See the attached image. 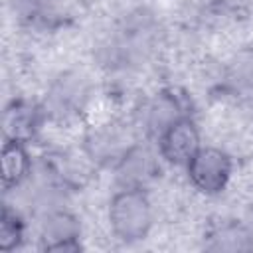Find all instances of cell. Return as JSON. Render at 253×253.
<instances>
[{
  "label": "cell",
  "instance_id": "cell-11",
  "mask_svg": "<svg viewBox=\"0 0 253 253\" xmlns=\"http://www.w3.org/2000/svg\"><path fill=\"white\" fill-rule=\"evenodd\" d=\"M231 87L247 97H253V53H241L229 67Z\"/></svg>",
  "mask_w": 253,
  "mask_h": 253
},
{
  "label": "cell",
  "instance_id": "cell-13",
  "mask_svg": "<svg viewBox=\"0 0 253 253\" xmlns=\"http://www.w3.org/2000/svg\"><path fill=\"white\" fill-rule=\"evenodd\" d=\"M215 243H213V249H221V251H239V249H247L249 243V235L237 227V225H225L221 229H217L211 237Z\"/></svg>",
  "mask_w": 253,
  "mask_h": 253
},
{
  "label": "cell",
  "instance_id": "cell-7",
  "mask_svg": "<svg viewBox=\"0 0 253 253\" xmlns=\"http://www.w3.org/2000/svg\"><path fill=\"white\" fill-rule=\"evenodd\" d=\"M154 170H156V162H154L152 152L144 146L134 144L119 160L117 176L125 188H138L140 184H144L146 180L154 176Z\"/></svg>",
  "mask_w": 253,
  "mask_h": 253
},
{
  "label": "cell",
  "instance_id": "cell-2",
  "mask_svg": "<svg viewBox=\"0 0 253 253\" xmlns=\"http://www.w3.org/2000/svg\"><path fill=\"white\" fill-rule=\"evenodd\" d=\"M190 178L194 186L206 194L219 192L231 174V162L225 152L217 148H200L196 156L188 162Z\"/></svg>",
  "mask_w": 253,
  "mask_h": 253
},
{
  "label": "cell",
  "instance_id": "cell-8",
  "mask_svg": "<svg viewBox=\"0 0 253 253\" xmlns=\"http://www.w3.org/2000/svg\"><path fill=\"white\" fill-rule=\"evenodd\" d=\"M40 125V113L28 103H12L2 115V132L6 140H28Z\"/></svg>",
  "mask_w": 253,
  "mask_h": 253
},
{
  "label": "cell",
  "instance_id": "cell-6",
  "mask_svg": "<svg viewBox=\"0 0 253 253\" xmlns=\"http://www.w3.org/2000/svg\"><path fill=\"white\" fill-rule=\"evenodd\" d=\"M42 237L43 247L49 251H73L79 247V225L65 211H49L42 223Z\"/></svg>",
  "mask_w": 253,
  "mask_h": 253
},
{
  "label": "cell",
  "instance_id": "cell-9",
  "mask_svg": "<svg viewBox=\"0 0 253 253\" xmlns=\"http://www.w3.org/2000/svg\"><path fill=\"white\" fill-rule=\"evenodd\" d=\"M28 154L18 140H6L2 146V184L6 190L16 188L28 172Z\"/></svg>",
  "mask_w": 253,
  "mask_h": 253
},
{
  "label": "cell",
  "instance_id": "cell-1",
  "mask_svg": "<svg viewBox=\"0 0 253 253\" xmlns=\"http://www.w3.org/2000/svg\"><path fill=\"white\" fill-rule=\"evenodd\" d=\"M113 231L125 241L142 239L152 223V211L146 196L138 188H125L119 192L109 210Z\"/></svg>",
  "mask_w": 253,
  "mask_h": 253
},
{
  "label": "cell",
  "instance_id": "cell-4",
  "mask_svg": "<svg viewBox=\"0 0 253 253\" xmlns=\"http://www.w3.org/2000/svg\"><path fill=\"white\" fill-rule=\"evenodd\" d=\"M162 156L174 164H188L200 150V136L192 121L180 119L170 125L160 138Z\"/></svg>",
  "mask_w": 253,
  "mask_h": 253
},
{
  "label": "cell",
  "instance_id": "cell-3",
  "mask_svg": "<svg viewBox=\"0 0 253 253\" xmlns=\"http://www.w3.org/2000/svg\"><path fill=\"white\" fill-rule=\"evenodd\" d=\"M87 101V83L81 75H61L47 91L45 109L55 119H65L83 109Z\"/></svg>",
  "mask_w": 253,
  "mask_h": 253
},
{
  "label": "cell",
  "instance_id": "cell-5",
  "mask_svg": "<svg viewBox=\"0 0 253 253\" xmlns=\"http://www.w3.org/2000/svg\"><path fill=\"white\" fill-rule=\"evenodd\" d=\"M130 142H132V136L125 126L107 125L89 134L87 152L97 162H111V160L119 162L126 154V150H130L134 146Z\"/></svg>",
  "mask_w": 253,
  "mask_h": 253
},
{
  "label": "cell",
  "instance_id": "cell-10",
  "mask_svg": "<svg viewBox=\"0 0 253 253\" xmlns=\"http://www.w3.org/2000/svg\"><path fill=\"white\" fill-rule=\"evenodd\" d=\"M180 119H184L182 107L174 95L160 93L148 107V125L152 130H156L160 134Z\"/></svg>",
  "mask_w": 253,
  "mask_h": 253
},
{
  "label": "cell",
  "instance_id": "cell-12",
  "mask_svg": "<svg viewBox=\"0 0 253 253\" xmlns=\"http://www.w3.org/2000/svg\"><path fill=\"white\" fill-rule=\"evenodd\" d=\"M22 241V221L16 213H12L8 208H4L0 217V249L12 251Z\"/></svg>",
  "mask_w": 253,
  "mask_h": 253
}]
</instances>
